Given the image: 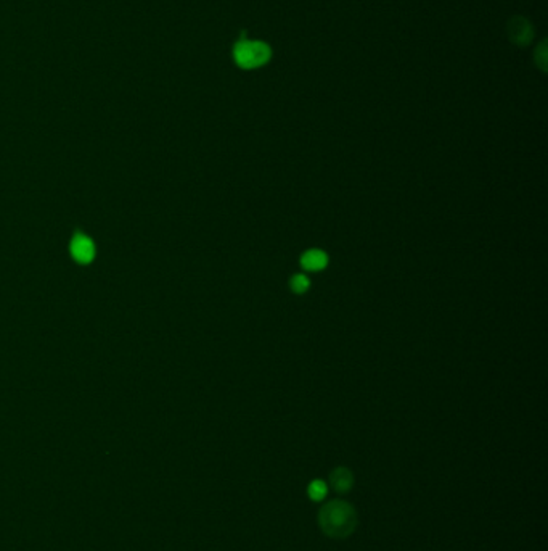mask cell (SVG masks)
<instances>
[{"label":"cell","instance_id":"1","mask_svg":"<svg viewBox=\"0 0 548 551\" xmlns=\"http://www.w3.org/2000/svg\"><path fill=\"white\" fill-rule=\"evenodd\" d=\"M318 526L327 537L344 540L357 528V511L354 506L341 500L325 503L318 511Z\"/></svg>","mask_w":548,"mask_h":551},{"label":"cell","instance_id":"2","mask_svg":"<svg viewBox=\"0 0 548 551\" xmlns=\"http://www.w3.org/2000/svg\"><path fill=\"white\" fill-rule=\"evenodd\" d=\"M272 57V50L262 41H249L242 39L235 44L233 58L240 68L243 70H256L268 63Z\"/></svg>","mask_w":548,"mask_h":551},{"label":"cell","instance_id":"3","mask_svg":"<svg viewBox=\"0 0 548 551\" xmlns=\"http://www.w3.org/2000/svg\"><path fill=\"white\" fill-rule=\"evenodd\" d=\"M508 37L513 44H516L519 47H526L533 42L534 37V27L528 20L523 16H514L508 23Z\"/></svg>","mask_w":548,"mask_h":551},{"label":"cell","instance_id":"4","mask_svg":"<svg viewBox=\"0 0 548 551\" xmlns=\"http://www.w3.org/2000/svg\"><path fill=\"white\" fill-rule=\"evenodd\" d=\"M71 255L77 263H91L95 257V245L87 236H76L71 242Z\"/></svg>","mask_w":548,"mask_h":551},{"label":"cell","instance_id":"5","mask_svg":"<svg viewBox=\"0 0 548 551\" xmlns=\"http://www.w3.org/2000/svg\"><path fill=\"white\" fill-rule=\"evenodd\" d=\"M301 266L307 272H320L328 266V255L320 248H311L301 255Z\"/></svg>","mask_w":548,"mask_h":551},{"label":"cell","instance_id":"6","mask_svg":"<svg viewBox=\"0 0 548 551\" xmlns=\"http://www.w3.org/2000/svg\"><path fill=\"white\" fill-rule=\"evenodd\" d=\"M330 486L337 493H348L354 486V476L348 467L339 466L330 474Z\"/></svg>","mask_w":548,"mask_h":551},{"label":"cell","instance_id":"7","mask_svg":"<svg viewBox=\"0 0 548 551\" xmlns=\"http://www.w3.org/2000/svg\"><path fill=\"white\" fill-rule=\"evenodd\" d=\"M309 287H311L309 277L303 274V272H298V274H294L292 279H289V289H292V291L298 295L306 293L307 291H309Z\"/></svg>","mask_w":548,"mask_h":551},{"label":"cell","instance_id":"8","mask_svg":"<svg viewBox=\"0 0 548 551\" xmlns=\"http://www.w3.org/2000/svg\"><path fill=\"white\" fill-rule=\"evenodd\" d=\"M327 483L323 481H314L311 482L309 488H307V492H309V497L314 500V502H320V500L325 498L327 495Z\"/></svg>","mask_w":548,"mask_h":551}]
</instances>
